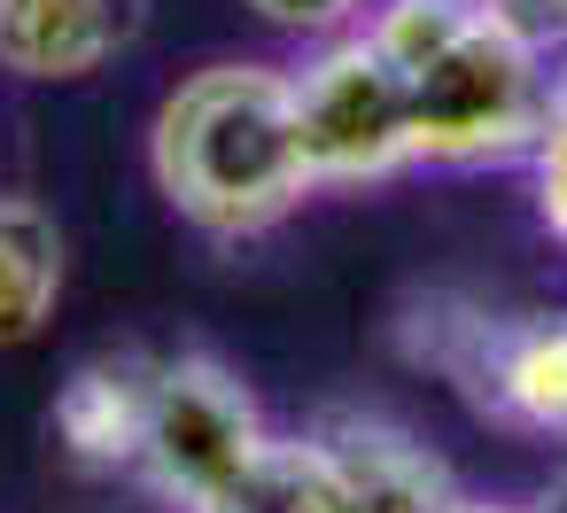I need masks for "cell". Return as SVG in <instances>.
Wrapping results in <instances>:
<instances>
[{
    "instance_id": "obj_4",
    "label": "cell",
    "mask_w": 567,
    "mask_h": 513,
    "mask_svg": "<svg viewBox=\"0 0 567 513\" xmlns=\"http://www.w3.org/2000/svg\"><path fill=\"white\" fill-rule=\"evenodd\" d=\"M265 420L241 397V381L210 358H172L148 373V428H141V459L148 474L195 513L210 505L226 482H241L265 451Z\"/></svg>"
},
{
    "instance_id": "obj_1",
    "label": "cell",
    "mask_w": 567,
    "mask_h": 513,
    "mask_svg": "<svg viewBox=\"0 0 567 513\" xmlns=\"http://www.w3.org/2000/svg\"><path fill=\"white\" fill-rule=\"evenodd\" d=\"M412 102V156L482 164L544 133V71L528 32L497 0H396L373 24Z\"/></svg>"
},
{
    "instance_id": "obj_14",
    "label": "cell",
    "mask_w": 567,
    "mask_h": 513,
    "mask_svg": "<svg viewBox=\"0 0 567 513\" xmlns=\"http://www.w3.org/2000/svg\"><path fill=\"white\" fill-rule=\"evenodd\" d=\"M544 513H567V497H559V505H544Z\"/></svg>"
},
{
    "instance_id": "obj_9",
    "label": "cell",
    "mask_w": 567,
    "mask_h": 513,
    "mask_svg": "<svg viewBox=\"0 0 567 513\" xmlns=\"http://www.w3.org/2000/svg\"><path fill=\"white\" fill-rule=\"evenodd\" d=\"M63 428H71V443L79 451H94V459H141V428H148V381H133V373H86L79 389H71V404H63Z\"/></svg>"
},
{
    "instance_id": "obj_13",
    "label": "cell",
    "mask_w": 567,
    "mask_h": 513,
    "mask_svg": "<svg viewBox=\"0 0 567 513\" xmlns=\"http://www.w3.org/2000/svg\"><path fill=\"white\" fill-rule=\"evenodd\" d=\"M458 513H544V505H466L458 497Z\"/></svg>"
},
{
    "instance_id": "obj_11",
    "label": "cell",
    "mask_w": 567,
    "mask_h": 513,
    "mask_svg": "<svg viewBox=\"0 0 567 513\" xmlns=\"http://www.w3.org/2000/svg\"><path fill=\"white\" fill-rule=\"evenodd\" d=\"M544 218L567 234V86L551 94V117H544Z\"/></svg>"
},
{
    "instance_id": "obj_6",
    "label": "cell",
    "mask_w": 567,
    "mask_h": 513,
    "mask_svg": "<svg viewBox=\"0 0 567 513\" xmlns=\"http://www.w3.org/2000/svg\"><path fill=\"white\" fill-rule=\"evenodd\" d=\"M311 451H319L327 513H458L443 459H427L389 420H327Z\"/></svg>"
},
{
    "instance_id": "obj_5",
    "label": "cell",
    "mask_w": 567,
    "mask_h": 513,
    "mask_svg": "<svg viewBox=\"0 0 567 513\" xmlns=\"http://www.w3.org/2000/svg\"><path fill=\"white\" fill-rule=\"evenodd\" d=\"M296 133L311 179H381L412 156V102L381 40H350L296 79Z\"/></svg>"
},
{
    "instance_id": "obj_2",
    "label": "cell",
    "mask_w": 567,
    "mask_h": 513,
    "mask_svg": "<svg viewBox=\"0 0 567 513\" xmlns=\"http://www.w3.org/2000/svg\"><path fill=\"white\" fill-rule=\"evenodd\" d=\"M156 179L210 234H257L311 187L296 133V79L218 63L187 79L156 117Z\"/></svg>"
},
{
    "instance_id": "obj_12",
    "label": "cell",
    "mask_w": 567,
    "mask_h": 513,
    "mask_svg": "<svg viewBox=\"0 0 567 513\" xmlns=\"http://www.w3.org/2000/svg\"><path fill=\"white\" fill-rule=\"evenodd\" d=\"M257 9H265L272 24H334V17L358 9V0H257Z\"/></svg>"
},
{
    "instance_id": "obj_7",
    "label": "cell",
    "mask_w": 567,
    "mask_h": 513,
    "mask_svg": "<svg viewBox=\"0 0 567 513\" xmlns=\"http://www.w3.org/2000/svg\"><path fill=\"white\" fill-rule=\"evenodd\" d=\"M148 0H0V63L24 79H86L125 55Z\"/></svg>"
},
{
    "instance_id": "obj_3",
    "label": "cell",
    "mask_w": 567,
    "mask_h": 513,
    "mask_svg": "<svg viewBox=\"0 0 567 513\" xmlns=\"http://www.w3.org/2000/svg\"><path fill=\"white\" fill-rule=\"evenodd\" d=\"M420 327H427L420 358L451 373L489 420L528 428V435L567 428V311H520V319L427 311Z\"/></svg>"
},
{
    "instance_id": "obj_10",
    "label": "cell",
    "mask_w": 567,
    "mask_h": 513,
    "mask_svg": "<svg viewBox=\"0 0 567 513\" xmlns=\"http://www.w3.org/2000/svg\"><path fill=\"white\" fill-rule=\"evenodd\" d=\"M195 513H327V482H319V451L311 443H265L257 466L241 482H226L210 505Z\"/></svg>"
},
{
    "instance_id": "obj_8",
    "label": "cell",
    "mask_w": 567,
    "mask_h": 513,
    "mask_svg": "<svg viewBox=\"0 0 567 513\" xmlns=\"http://www.w3.org/2000/svg\"><path fill=\"white\" fill-rule=\"evenodd\" d=\"M63 280V242L32 203H0V342H17L48 319Z\"/></svg>"
}]
</instances>
